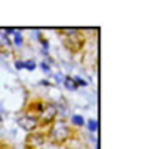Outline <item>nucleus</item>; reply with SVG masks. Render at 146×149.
<instances>
[{
  "instance_id": "f257e3e1",
  "label": "nucleus",
  "mask_w": 146,
  "mask_h": 149,
  "mask_svg": "<svg viewBox=\"0 0 146 149\" xmlns=\"http://www.w3.org/2000/svg\"><path fill=\"white\" fill-rule=\"evenodd\" d=\"M69 136H71L69 126H68L63 119L54 121L50 130H49V138H50L54 143H58L60 144V143H64L68 138H69Z\"/></svg>"
},
{
  "instance_id": "f03ea898",
  "label": "nucleus",
  "mask_w": 146,
  "mask_h": 149,
  "mask_svg": "<svg viewBox=\"0 0 146 149\" xmlns=\"http://www.w3.org/2000/svg\"><path fill=\"white\" fill-rule=\"evenodd\" d=\"M57 113H58V108L54 104H44L39 110V119H41L43 124H50L54 123L57 118Z\"/></svg>"
},
{
  "instance_id": "7ed1b4c3",
  "label": "nucleus",
  "mask_w": 146,
  "mask_h": 149,
  "mask_svg": "<svg viewBox=\"0 0 146 149\" xmlns=\"http://www.w3.org/2000/svg\"><path fill=\"white\" fill-rule=\"evenodd\" d=\"M17 124L24 129V130L31 132V130H35V129L38 127L39 121H38V118H36L35 115L25 113V115H21V116L17 118Z\"/></svg>"
},
{
  "instance_id": "20e7f679",
  "label": "nucleus",
  "mask_w": 146,
  "mask_h": 149,
  "mask_svg": "<svg viewBox=\"0 0 146 149\" xmlns=\"http://www.w3.org/2000/svg\"><path fill=\"white\" fill-rule=\"evenodd\" d=\"M44 135L43 134H38V132H31L30 135L27 136L25 140V144L28 149H43L44 146Z\"/></svg>"
},
{
  "instance_id": "39448f33",
  "label": "nucleus",
  "mask_w": 146,
  "mask_h": 149,
  "mask_svg": "<svg viewBox=\"0 0 146 149\" xmlns=\"http://www.w3.org/2000/svg\"><path fill=\"white\" fill-rule=\"evenodd\" d=\"M64 86H66L68 90H71V91L77 90V85H75L74 79H71V77H66V79H64Z\"/></svg>"
},
{
  "instance_id": "423d86ee",
  "label": "nucleus",
  "mask_w": 146,
  "mask_h": 149,
  "mask_svg": "<svg viewBox=\"0 0 146 149\" xmlns=\"http://www.w3.org/2000/svg\"><path fill=\"white\" fill-rule=\"evenodd\" d=\"M24 68H25L27 71H33L36 68V64H35V61H31V60H27V61L24 63Z\"/></svg>"
},
{
  "instance_id": "0eeeda50",
  "label": "nucleus",
  "mask_w": 146,
  "mask_h": 149,
  "mask_svg": "<svg viewBox=\"0 0 146 149\" xmlns=\"http://www.w3.org/2000/svg\"><path fill=\"white\" fill-rule=\"evenodd\" d=\"M72 123H74L75 126H83V118L79 115H75V116H72Z\"/></svg>"
},
{
  "instance_id": "6e6552de",
  "label": "nucleus",
  "mask_w": 146,
  "mask_h": 149,
  "mask_svg": "<svg viewBox=\"0 0 146 149\" xmlns=\"http://www.w3.org/2000/svg\"><path fill=\"white\" fill-rule=\"evenodd\" d=\"M88 129H90V132H94L96 129H97V123L94 119H90L88 121Z\"/></svg>"
},
{
  "instance_id": "1a4fd4ad",
  "label": "nucleus",
  "mask_w": 146,
  "mask_h": 149,
  "mask_svg": "<svg viewBox=\"0 0 146 149\" xmlns=\"http://www.w3.org/2000/svg\"><path fill=\"white\" fill-rule=\"evenodd\" d=\"M14 44H16V46H21V44H22V36L19 33H14Z\"/></svg>"
},
{
  "instance_id": "9d476101",
  "label": "nucleus",
  "mask_w": 146,
  "mask_h": 149,
  "mask_svg": "<svg viewBox=\"0 0 146 149\" xmlns=\"http://www.w3.org/2000/svg\"><path fill=\"white\" fill-rule=\"evenodd\" d=\"M74 82H75V85H77V86H87V82H85V80H82L80 77H75V79H74Z\"/></svg>"
},
{
  "instance_id": "9b49d317",
  "label": "nucleus",
  "mask_w": 146,
  "mask_h": 149,
  "mask_svg": "<svg viewBox=\"0 0 146 149\" xmlns=\"http://www.w3.org/2000/svg\"><path fill=\"white\" fill-rule=\"evenodd\" d=\"M41 68H43V71H44V72H50V68H49V64L41 63Z\"/></svg>"
},
{
  "instance_id": "f8f14e48",
  "label": "nucleus",
  "mask_w": 146,
  "mask_h": 149,
  "mask_svg": "<svg viewBox=\"0 0 146 149\" xmlns=\"http://www.w3.org/2000/svg\"><path fill=\"white\" fill-rule=\"evenodd\" d=\"M16 68H17V69H22V68H24V63L17 60V61H16Z\"/></svg>"
}]
</instances>
